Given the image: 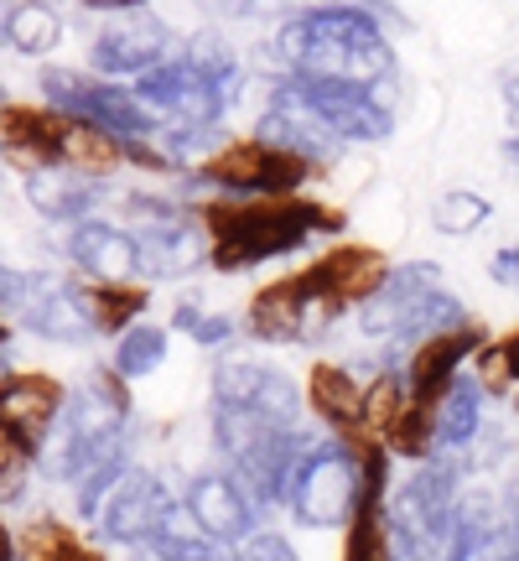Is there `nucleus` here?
Masks as SVG:
<instances>
[{
	"label": "nucleus",
	"instance_id": "a211bd4d",
	"mask_svg": "<svg viewBox=\"0 0 519 561\" xmlns=\"http://www.w3.org/2000/svg\"><path fill=\"white\" fill-rule=\"evenodd\" d=\"M5 561H109V557H104L83 530H73L68 520L37 515V520H26L21 530H11Z\"/></svg>",
	"mask_w": 519,
	"mask_h": 561
},
{
	"label": "nucleus",
	"instance_id": "f8f14e48",
	"mask_svg": "<svg viewBox=\"0 0 519 561\" xmlns=\"http://www.w3.org/2000/svg\"><path fill=\"white\" fill-rule=\"evenodd\" d=\"M100 530L109 541H125V546L161 541L172 530V494L146 468H125V479L115 483V494L100 510Z\"/></svg>",
	"mask_w": 519,
	"mask_h": 561
},
{
	"label": "nucleus",
	"instance_id": "0eeeda50",
	"mask_svg": "<svg viewBox=\"0 0 519 561\" xmlns=\"http://www.w3.org/2000/svg\"><path fill=\"white\" fill-rule=\"evenodd\" d=\"M307 104L322 115V125L343 140V146H374V140H390L395 130V94L384 89H369V83H354V79H297Z\"/></svg>",
	"mask_w": 519,
	"mask_h": 561
},
{
	"label": "nucleus",
	"instance_id": "393cba45",
	"mask_svg": "<svg viewBox=\"0 0 519 561\" xmlns=\"http://www.w3.org/2000/svg\"><path fill=\"white\" fill-rule=\"evenodd\" d=\"M172 328H182V333H187L193 343H203V348H223L244 322H229L223 312H208V307H198V301H177V307H172Z\"/></svg>",
	"mask_w": 519,
	"mask_h": 561
},
{
	"label": "nucleus",
	"instance_id": "c756f323",
	"mask_svg": "<svg viewBox=\"0 0 519 561\" xmlns=\"http://www.w3.org/2000/svg\"><path fill=\"white\" fill-rule=\"evenodd\" d=\"M79 11H94V16H130V11H151V0H79Z\"/></svg>",
	"mask_w": 519,
	"mask_h": 561
},
{
	"label": "nucleus",
	"instance_id": "7c9ffc66",
	"mask_svg": "<svg viewBox=\"0 0 519 561\" xmlns=\"http://www.w3.org/2000/svg\"><path fill=\"white\" fill-rule=\"evenodd\" d=\"M488 276L504 280V286H519V244H509V250H499V255L488 261Z\"/></svg>",
	"mask_w": 519,
	"mask_h": 561
},
{
	"label": "nucleus",
	"instance_id": "9d476101",
	"mask_svg": "<svg viewBox=\"0 0 519 561\" xmlns=\"http://www.w3.org/2000/svg\"><path fill=\"white\" fill-rule=\"evenodd\" d=\"M390 276H395V265L384 261V250H374V244H359V240H338L333 250H322L312 265H301L307 291H318V297H327V301H338L343 312L369 307V301H374L384 286H390Z\"/></svg>",
	"mask_w": 519,
	"mask_h": 561
},
{
	"label": "nucleus",
	"instance_id": "f3484780",
	"mask_svg": "<svg viewBox=\"0 0 519 561\" xmlns=\"http://www.w3.org/2000/svg\"><path fill=\"white\" fill-rule=\"evenodd\" d=\"M73 291H79L83 312L94 322L100 339H120L130 333L146 312H151V286L146 280H89L73 276Z\"/></svg>",
	"mask_w": 519,
	"mask_h": 561
},
{
	"label": "nucleus",
	"instance_id": "cd10ccee",
	"mask_svg": "<svg viewBox=\"0 0 519 561\" xmlns=\"http://www.w3.org/2000/svg\"><path fill=\"white\" fill-rule=\"evenodd\" d=\"M234 561H301V557L291 551L286 536H276V530H250L240 541V551H234Z\"/></svg>",
	"mask_w": 519,
	"mask_h": 561
},
{
	"label": "nucleus",
	"instance_id": "6e6552de",
	"mask_svg": "<svg viewBox=\"0 0 519 561\" xmlns=\"http://www.w3.org/2000/svg\"><path fill=\"white\" fill-rule=\"evenodd\" d=\"M68 416V390L62 380L42 375V369H21V364H5L0 375V437L16 442L21 453H32L42 462L47 453V437L53 426Z\"/></svg>",
	"mask_w": 519,
	"mask_h": 561
},
{
	"label": "nucleus",
	"instance_id": "dca6fc26",
	"mask_svg": "<svg viewBox=\"0 0 519 561\" xmlns=\"http://www.w3.org/2000/svg\"><path fill=\"white\" fill-rule=\"evenodd\" d=\"M187 515L198 525V536L219 546H240L255 530V500L234 473H203L187 489Z\"/></svg>",
	"mask_w": 519,
	"mask_h": 561
},
{
	"label": "nucleus",
	"instance_id": "2eb2a0df",
	"mask_svg": "<svg viewBox=\"0 0 519 561\" xmlns=\"http://www.w3.org/2000/svg\"><path fill=\"white\" fill-rule=\"evenodd\" d=\"M140 265H146V280H182L203 265H214V240L198 219V203L182 219L140 229Z\"/></svg>",
	"mask_w": 519,
	"mask_h": 561
},
{
	"label": "nucleus",
	"instance_id": "b1692460",
	"mask_svg": "<svg viewBox=\"0 0 519 561\" xmlns=\"http://www.w3.org/2000/svg\"><path fill=\"white\" fill-rule=\"evenodd\" d=\"M405 401H411V385H405V369H395V364H384L380 375L369 380V396H364V405H369V426H374V437L390 442V432H395L400 411H405Z\"/></svg>",
	"mask_w": 519,
	"mask_h": 561
},
{
	"label": "nucleus",
	"instance_id": "6ab92c4d",
	"mask_svg": "<svg viewBox=\"0 0 519 561\" xmlns=\"http://www.w3.org/2000/svg\"><path fill=\"white\" fill-rule=\"evenodd\" d=\"M94 193H100V178H83L73 167H47V172H32L26 178V198L42 219L53 224H79L94 214Z\"/></svg>",
	"mask_w": 519,
	"mask_h": 561
},
{
	"label": "nucleus",
	"instance_id": "aec40b11",
	"mask_svg": "<svg viewBox=\"0 0 519 561\" xmlns=\"http://www.w3.org/2000/svg\"><path fill=\"white\" fill-rule=\"evenodd\" d=\"M0 37H5V47L11 53H21V58H53L62 47V16L53 0H11L5 5V21H0Z\"/></svg>",
	"mask_w": 519,
	"mask_h": 561
},
{
	"label": "nucleus",
	"instance_id": "473e14b6",
	"mask_svg": "<svg viewBox=\"0 0 519 561\" xmlns=\"http://www.w3.org/2000/svg\"><path fill=\"white\" fill-rule=\"evenodd\" d=\"M504 354H509V364H515V380H519V328H509V333H504Z\"/></svg>",
	"mask_w": 519,
	"mask_h": 561
},
{
	"label": "nucleus",
	"instance_id": "4be33fe9",
	"mask_svg": "<svg viewBox=\"0 0 519 561\" xmlns=\"http://www.w3.org/2000/svg\"><path fill=\"white\" fill-rule=\"evenodd\" d=\"M488 219H494V203L473 193V187H447L441 198H431V229L447 234V240H468Z\"/></svg>",
	"mask_w": 519,
	"mask_h": 561
},
{
	"label": "nucleus",
	"instance_id": "7ed1b4c3",
	"mask_svg": "<svg viewBox=\"0 0 519 561\" xmlns=\"http://www.w3.org/2000/svg\"><path fill=\"white\" fill-rule=\"evenodd\" d=\"M42 104H53L62 115H83V121L104 125L125 140H161L166 125L151 104L136 94V83L125 89L120 79H100V73H83V68H42L37 73Z\"/></svg>",
	"mask_w": 519,
	"mask_h": 561
},
{
	"label": "nucleus",
	"instance_id": "a878e982",
	"mask_svg": "<svg viewBox=\"0 0 519 561\" xmlns=\"http://www.w3.org/2000/svg\"><path fill=\"white\" fill-rule=\"evenodd\" d=\"M473 375H478V385L494 396V401H504V396H515L519 380H515V364H509V354H504V339H488L478 348V359H473Z\"/></svg>",
	"mask_w": 519,
	"mask_h": 561
},
{
	"label": "nucleus",
	"instance_id": "c85d7f7f",
	"mask_svg": "<svg viewBox=\"0 0 519 561\" xmlns=\"http://www.w3.org/2000/svg\"><path fill=\"white\" fill-rule=\"evenodd\" d=\"M208 21H250L260 16V0H193Z\"/></svg>",
	"mask_w": 519,
	"mask_h": 561
},
{
	"label": "nucleus",
	"instance_id": "bb28decb",
	"mask_svg": "<svg viewBox=\"0 0 519 561\" xmlns=\"http://www.w3.org/2000/svg\"><path fill=\"white\" fill-rule=\"evenodd\" d=\"M32 453H21L16 442H5L0 437V500L5 504H16L21 494H26V473H32Z\"/></svg>",
	"mask_w": 519,
	"mask_h": 561
},
{
	"label": "nucleus",
	"instance_id": "39448f33",
	"mask_svg": "<svg viewBox=\"0 0 519 561\" xmlns=\"http://www.w3.org/2000/svg\"><path fill=\"white\" fill-rule=\"evenodd\" d=\"M182 42L177 26L157 11H130V16H104V26L89 42V73L100 79H140L161 68L166 58H177Z\"/></svg>",
	"mask_w": 519,
	"mask_h": 561
},
{
	"label": "nucleus",
	"instance_id": "f257e3e1",
	"mask_svg": "<svg viewBox=\"0 0 519 561\" xmlns=\"http://www.w3.org/2000/svg\"><path fill=\"white\" fill-rule=\"evenodd\" d=\"M198 219L214 240V271L234 276V271H255L265 261L297 255L322 234H343L348 214L338 203L301 198V193H280V198H203Z\"/></svg>",
	"mask_w": 519,
	"mask_h": 561
},
{
	"label": "nucleus",
	"instance_id": "4468645a",
	"mask_svg": "<svg viewBox=\"0 0 519 561\" xmlns=\"http://www.w3.org/2000/svg\"><path fill=\"white\" fill-rule=\"evenodd\" d=\"M390 442H380L369 458H364V500L354 510V520L343 530V561H400L395 557V520H390Z\"/></svg>",
	"mask_w": 519,
	"mask_h": 561
},
{
	"label": "nucleus",
	"instance_id": "f03ea898",
	"mask_svg": "<svg viewBox=\"0 0 519 561\" xmlns=\"http://www.w3.org/2000/svg\"><path fill=\"white\" fill-rule=\"evenodd\" d=\"M327 167L312 157H301L280 140L265 136H234L214 146L208 157L193 167V178L219 187V193H234V198H280V193H301L312 178H322Z\"/></svg>",
	"mask_w": 519,
	"mask_h": 561
},
{
	"label": "nucleus",
	"instance_id": "5701e85b",
	"mask_svg": "<svg viewBox=\"0 0 519 561\" xmlns=\"http://www.w3.org/2000/svg\"><path fill=\"white\" fill-rule=\"evenodd\" d=\"M166 343H172V333L161 322H136L130 333L115 339V359L109 364L120 369L125 380H140V375H151V369L166 364Z\"/></svg>",
	"mask_w": 519,
	"mask_h": 561
},
{
	"label": "nucleus",
	"instance_id": "412c9836",
	"mask_svg": "<svg viewBox=\"0 0 519 561\" xmlns=\"http://www.w3.org/2000/svg\"><path fill=\"white\" fill-rule=\"evenodd\" d=\"M483 401H488V390L478 385V375H462L458 390L447 396L441 405V453H462V447H473L483 432Z\"/></svg>",
	"mask_w": 519,
	"mask_h": 561
},
{
	"label": "nucleus",
	"instance_id": "1a4fd4ad",
	"mask_svg": "<svg viewBox=\"0 0 519 561\" xmlns=\"http://www.w3.org/2000/svg\"><path fill=\"white\" fill-rule=\"evenodd\" d=\"M364 396H369V385L354 380L348 364L322 359V364L307 369V405H312V416H318L322 426L333 432V442L348 447L359 462L384 442V437H374V426H369V405H364Z\"/></svg>",
	"mask_w": 519,
	"mask_h": 561
},
{
	"label": "nucleus",
	"instance_id": "20e7f679",
	"mask_svg": "<svg viewBox=\"0 0 519 561\" xmlns=\"http://www.w3.org/2000/svg\"><path fill=\"white\" fill-rule=\"evenodd\" d=\"M338 318H343L338 301L307 291L301 271H291V276L265 280L255 297H250V307H244V333L260 343H318Z\"/></svg>",
	"mask_w": 519,
	"mask_h": 561
},
{
	"label": "nucleus",
	"instance_id": "9b49d317",
	"mask_svg": "<svg viewBox=\"0 0 519 561\" xmlns=\"http://www.w3.org/2000/svg\"><path fill=\"white\" fill-rule=\"evenodd\" d=\"M214 401L250 405V411H265V416H276V421H297L301 405H307V390L270 359L223 354V359L214 364Z\"/></svg>",
	"mask_w": 519,
	"mask_h": 561
},
{
	"label": "nucleus",
	"instance_id": "423d86ee",
	"mask_svg": "<svg viewBox=\"0 0 519 561\" xmlns=\"http://www.w3.org/2000/svg\"><path fill=\"white\" fill-rule=\"evenodd\" d=\"M364 500V462L348 447H312V458L301 462L297 489H291V515L312 530L348 525Z\"/></svg>",
	"mask_w": 519,
	"mask_h": 561
},
{
	"label": "nucleus",
	"instance_id": "ddd939ff",
	"mask_svg": "<svg viewBox=\"0 0 519 561\" xmlns=\"http://www.w3.org/2000/svg\"><path fill=\"white\" fill-rule=\"evenodd\" d=\"M68 229V261L73 271L89 280H146V265H140V234L130 224H109L100 214H89L79 224H62Z\"/></svg>",
	"mask_w": 519,
	"mask_h": 561
},
{
	"label": "nucleus",
	"instance_id": "2f4dec72",
	"mask_svg": "<svg viewBox=\"0 0 519 561\" xmlns=\"http://www.w3.org/2000/svg\"><path fill=\"white\" fill-rule=\"evenodd\" d=\"M499 100L509 104V115L519 121V62H509V68L499 73Z\"/></svg>",
	"mask_w": 519,
	"mask_h": 561
},
{
	"label": "nucleus",
	"instance_id": "72a5a7b5",
	"mask_svg": "<svg viewBox=\"0 0 519 561\" xmlns=\"http://www.w3.org/2000/svg\"><path fill=\"white\" fill-rule=\"evenodd\" d=\"M504 161H509V172L519 178V136H509L504 140Z\"/></svg>",
	"mask_w": 519,
	"mask_h": 561
}]
</instances>
